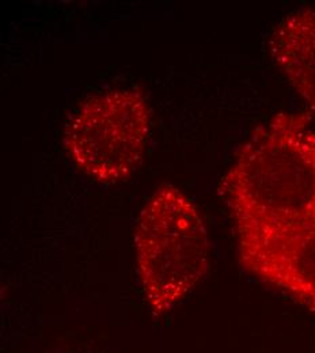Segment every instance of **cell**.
<instances>
[{"mask_svg": "<svg viewBox=\"0 0 315 353\" xmlns=\"http://www.w3.org/2000/svg\"><path fill=\"white\" fill-rule=\"evenodd\" d=\"M278 112L243 141L221 182L243 250L315 219V128Z\"/></svg>", "mask_w": 315, "mask_h": 353, "instance_id": "6da1fadb", "label": "cell"}, {"mask_svg": "<svg viewBox=\"0 0 315 353\" xmlns=\"http://www.w3.org/2000/svg\"><path fill=\"white\" fill-rule=\"evenodd\" d=\"M136 270L145 303L162 318L207 277L211 241L194 201L163 183L143 205L134 231Z\"/></svg>", "mask_w": 315, "mask_h": 353, "instance_id": "7a4b0ae2", "label": "cell"}, {"mask_svg": "<svg viewBox=\"0 0 315 353\" xmlns=\"http://www.w3.org/2000/svg\"><path fill=\"white\" fill-rule=\"evenodd\" d=\"M152 110L139 88H116L86 98L70 116L63 145L71 162L92 181L116 185L143 162Z\"/></svg>", "mask_w": 315, "mask_h": 353, "instance_id": "3957f363", "label": "cell"}, {"mask_svg": "<svg viewBox=\"0 0 315 353\" xmlns=\"http://www.w3.org/2000/svg\"><path fill=\"white\" fill-rule=\"evenodd\" d=\"M246 272L315 312V219L238 250Z\"/></svg>", "mask_w": 315, "mask_h": 353, "instance_id": "277c9868", "label": "cell"}, {"mask_svg": "<svg viewBox=\"0 0 315 353\" xmlns=\"http://www.w3.org/2000/svg\"><path fill=\"white\" fill-rule=\"evenodd\" d=\"M268 50L273 64L315 116V8L302 6L272 29Z\"/></svg>", "mask_w": 315, "mask_h": 353, "instance_id": "5b68a950", "label": "cell"}]
</instances>
